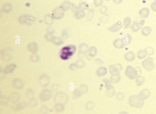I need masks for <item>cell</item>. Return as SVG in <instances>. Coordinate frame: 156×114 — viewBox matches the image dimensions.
Masks as SVG:
<instances>
[{
  "instance_id": "obj_10",
  "label": "cell",
  "mask_w": 156,
  "mask_h": 114,
  "mask_svg": "<svg viewBox=\"0 0 156 114\" xmlns=\"http://www.w3.org/2000/svg\"><path fill=\"white\" fill-rule=\"evenodd\" d=\"M52 96V92L50 90L44 89L41 92L40 98L42 101L48 100Z\"/></svg>"
},
{
  "instance_id": "obj_51",
  "label": "cell",
  "mask_w": 156,
  "mask_h": 114,
  "mask_svg": "<svg viewBox=\"0 0 156 114\" xmlns=\"http://www.w3.org/2000/svg\"><path fill=\"white\" fill-rule=\"evenodd\" d=\"M96 61L98 63H100V64H102V61L100 59H96Z\"/></svg>"
},
{
  "instance_id": "obj_17",
  "label": "cell",
  "mask_w": 156,
  "mask_h": 114,
  "mask_svg": "<svg viewBox=\"0 0 156 114\" xmlns=\"http://www.w3.org/2000/svg\"><path fill=\"white\" fill-rule=\"evenodd\" d=\"M13 84L14 87L17 89H21L24 86V82L22 79L17 78L14 80Z\"/></svg>"
},
{
  "instance_id": "obj_7",
  "label": "cell",
  "mask_w": 156,
  "mask_h": 114,
  "mask_svg": "<svg viewBox=\"0 0 156 114\" xmlns=\"http://www.w3.org/2000/svg\"><path fill=\"white\" fill-rule=\"evenodd\" d=\"M122 66L120 64H116L110 65L109 71L111 75L119 74L122 70Z\"/></svg>"
},
{
  "instance_id": "obj_45",
  "label": "cell",
  "mask_w": 156,
  "mask_h": 114,
  "mask_svg": "<svg viewBox=\"0 0 156 114\" xmlns=\"http://www.w3.org/2000/svg\"><path fill=\"white\" fill-rule=\"evenodd\" d=\"M52 18V17H51ZM50 17V16L48 15H47L45 17V18H44V21L46 24H50L52 22H53V20Z\"/></svg>"
},
{
  "instance_id": "obj_19",
  "label": "cell",
  "mask_w": 156,
  "mask_h": 114,
  "mask_svg": "<svg viewBox=\"0 0 156 114\" xmlns=\"http://www.w3.org/2000/svg\"><path fill=\"white\" fill-rule=\"evenodd\" d=\"M135 79H136V84L138 87L142 86L146 82L145 78L141 75H138Z\"/></svg>"
},
{
  "instance_id": "obj_41",
  "label": "cell",
  "mask_w": 156,
  "mask_h": 114,
  "mask_svg": "<svg viewBox=\"0 0 156 114\" xmlns=\"http://www.w3.org/2000/svg\"><path fill=\"white\" fill-rule=\"evenodd\" d=\"M84 16V13L83 11H76L75 14V17L76 18L81 19Z\"/></svg>"
},
{
  "instance_id": "obj_5",
  "label": "cell",
  "mask_w": 156,
  "mask_h": 114,
  "mask_svg": "<svg viewBox=\"0 0 156 114\" xmlns=\"http://www.w3.org/2000/svg\"><path fill=\"white\" fill-rule=\"evenodd\" d=\"M143 67L148 71H151L155 68V64L154 60L152 58H148L143 61L142 63Z\"/></svg>"
},
{
  "instance_id": "obj_33",
  "label": "cell",
  "mask_w": 156,
  "mask_h": 114,
  "mask_svg": "<svg viewBox=\"0 0 156 114\" xmlns=\"http://www.w3.org/2000/svg\"><path fill=\"white\" fill-rule=\"evenodd\" d=\"M131 22H132V20L130 18L127 17L126 18H125L123 22V24H124V28L126 29H127L129 27L130 25L131 24Z\"/></svg>"
},
{
  "instance_id": "obj_43",
  "label": "cell",
  "mask_w": 156,
  "mask_h": 114,
  "mask_svg": "<svg viewBox=\"0 0 156 114\" xmlns=\"http://www.w3.org/2000/svg\"><path fill=\"white\" fill-rule=\"evenodd\" d=\"M41 112L42 114H47L48 112V107L46 105L42 106L41 108Z\"/></svg>"
},
{
  "instance_id": "obj_14",
  "label": "cell",
  "mask_w": 156,
  "mask_h": 114,
  "mask_svg": "<svg viewBox=\"0 0 156 114\" xmlns=\"http://www.w3.org/2000/svg\"><path fill=\"white\" fill-rule=\"evenodd\" d=\"M122 27V22L121 21H118L116 24L113 25L110 27L108 28V30L112 32H116L119 31Z\"/></svg>"
},
{
  "instance_id": "obj_34",
  "label": "cell",
  "mask_w": 156,
  "mask_h": 114,
  "mask_svg": "<svg viewBox=\"0 0 156 114\" xmlns=\"http://www.w3.org/2000/svg\"><path fill=\"white\" fill-rule=\"evenodd\" d=\"M137 57L140 60H142L145 58L146 56V53L145 52L144 50H140L138 52H137Z\"/></svg>"
},
{
  "instance_id": "obj_25",
  "label": "cell",
  "mask_w": 156,
  "mask_h": 114,
  "mask_svg": "<svg viewBox=\"0 0 156 114\" xmlns=\"http://www.w3.org/2000/svg\"><path fill=\"white\" fill-rule=\"evenodd\" d=\"M152 31V29L149 26H145L142 30V33L144 36H148L150 34Z\"/></svg>"
},
{
  "instance_id": "obj_39",
  "label": "cell",
  "mask_w": 156,
  "mask_h": 114,
  "mask_svg": "<svg viewBox=\"0 0 156 114\" xmlns=\"http://www.w3.org/2000/svg\"><path fill=\"white\" fill-rule=\"evenodd\" d=\"M71 6V4H70V3L68 2H66L65 3H63L62 4V8L64 10H67L68 8H70Z\"/></svg>"
},
{
  "instance_id": "obj_23",
  "label": "cell",
  "mask_w": 156,
  "mask_h": 114,
  "mask_svg": "<svg viewBox=\"0 0 156 114\" xmlns=\"http://www.w3.org/2000/svg\"><path fill=\"white\" fill-rule=\"evenodd\" d=\"M26 94L27 96V98L30 99V100L35 99V93L32 89L31 88H28L26 92Z\"/></svg>"
},
{
  "instance_id": "obj_32",
  "label": "cell",
  "mask_w": 156,
  "mask_h": 114,
  "mask_svg": "<svg viewBox=\"0 0 156 114\" xmlns=\"http://www.w3.org/2000/svg\"><path fill=\"white\" fill-rule=\"evenodd\" d=\"M122 39H123L124 45H128L132 41V37H131V36L130 35H124V38Z\"/></svg>"
},
{
  "instance_id": "obj_36",
  "label": "cell",
  "mask_w": 156,
  "mask_h": 114,
  "mask_svg": "<svg viewBox=\"0 0 156 114\" xmlns=\"http://www.w3.org/2000/svg\"><path fill=\"white\" fill-rule=\"evenodd\" d=\"M97 49L96 47L92 46L89 50V55L92 57H94L97 54Z\"/></svg>"
},
{
  "instance_id": "obj_8",
  "label": "cell",
  "mask_w": 156,
  "mask_h": 114,
  "mask_svg": "<svg viewBox=\"0 0 156 114\" xmlns=\"http://www.w3.org/2000/svg\"><path fill=\"white\" fill-rule=\"evenodd\" d=\"M88 88L86 85H82L78 89H76L74 92V95L77 97H80L82 95L88 92Z\"/></svg>"
},
{
  "instance_id": "obj_6",
  "label": "cell",
  "mask_w": 156,
  "mask_h": 114,
  "mask_svg": "<svg viewBox=\"0 0 156 114\" xmlns=\"http://www.w3.org/2000/svg\"><path fill=\"white\" fill-rule=\"evenodd\" d=\"M104 82L105 83L106 87L107 88L106 91V94L108 97H113L114 95L116 94V90L114 87L111 84L110 81H108L107 79H105Z\"/></svg>"
},
{
  "instance_id": "obj_11",
  "label": "cell",
  "mask_w": 156,
  "mask_h": 114,
  "mask_svg": "<svg viewBox=\"0 0 156 114\" xmlns=\"http://www.w3.org/2000/svg\"><path fill=\"white\" fill-rule=\"evenodd\" d=\"M64 10L62 8V7L56 9L52 14V17L53 18L56 19L62 18L63 16V15L64 14Z\"/></svg>"
},
{
  "instance_id": "obj_27",
  "label": "cell",
  "mask_w": 156,
  "mask_h": 114,
  "mask_svg": "<svg viewBox=\"0 0 156 114\" xmlns=\"http://www.w3.org/2000/svg\"><path fill=\"white\" fill-rule=\"evenodd\" d=\"M16 68V65L12 64L6 66L4 70V72L5 73H12V71H14V70Z\"/></svg>"
},
{
  "instance_id": "obj_49",
  "label": "cell",
  "mask_w": 156,
  "mask_h": 114,
  "mask_svg": "<svg viewBox=\"0 0 156 114\" xmlns=\"http://www.w3.org/2000/svg\"><path fill=\"white\" fill-rule=\"evenodd\" d=\"M101 11V13L102 14H105L107 13V8L105 6H104V7H103L102 8H101V11Z\"/></svg>"
},
{
  "instance_id": "obj_48",
  "label": "cell",
  "mask_w": 156,
  "mask_h": 114,
  "mask_svg": "<svg viewBox=\"0 0 156 114\" xmlns=\"http://www.w3.org/2000/svg\"><path fill=\"white\" fill-rule=\"evenodd\" d=\"M8 99L7 97H6L5 96H4L2 98H1V101L2 103H8Z\"/></svg>"
},
{
  "instance_id": "obj_24",
  "label": "cell",
  "mask_w": 156,
  "mask_h": 114,
  "mask_svg": "<svg viewBox=\"0 0 156 114\" xmlns=\"http://www.w3.org/2000/svg\"><path fill=\"white\" fill-rule=\"evenodd\" d=\"M21 96L20 95L18 92H12V93L11 95V99L12 101L14 102H16L20 100V97Z\"/></svg>"
},
{
  "instance_id": "obj_20",
  "label": "cell",
  "mask_w": 156,
  "mask_h": 114,
  "mask_svg": "<svg viewBox=\"0 0 156 114\" xmlns=\"http://www.w3.org/2000/svg\"><path fill=\"white\" fill-rule=\"evenodd\" d=\"M150 13V10L148 8H143L140 9L139 12V14L140 16L143 18H147Z\"/></svg>"
},
{
  "instance_id": "obj_31",
  "label": "cell",
  "mask_w": 156,
  "mask_h": 114,
  "mask_svg": "<svg viewBox=\"0 0 156 114\" xmlns=\"http://www.w3.org/2000/svg\"><path fill=\"white\" fill-rule=\"evenodd\" d=\"M85 107L86 109L88 110H92L95 107V103L92 101H88L86 103Z\"/></svg>"
},
{
  "instance_id": "obj_29",
  "label": "cell",
  "mask_w": 156,
  "mask_h": 114,
  "mask_svg": "<svg viewBox=\"0 0 156 114\" xmlns=\"http://www.w3.org/2000/svg\"><path fill=\"white\" fill-rule=\"evenodd\" d=\"M144 51L145 52L146 54L148 55V56H151L154 54V49L153 47L151 46H147L146 47Z\"/></svg>"
},
{
  "instance_id": "obj_26",
  "label": "cell",
  "mask_w": 156,
  "mask_h": 114,
  "mask_svg": "<svg viewBox=\"0 0 156 114\" xmlns=\"http://www.w3.org/2000/svg\"><path fill=\"white\" fill-rule=\"evenodd\" d=\"M38 49L37 44L35 43L32 42L28 45V49L30 52L35 53L38 51Z\"/></svg>"
},
{
  "instance_id": "obj_15",
  "label": "cell",
  "mask_w": 156,
  "mask_h": 114,
  "mask_svg": "<svg viewBox=\"0 0 156 114\" xmlns=\"http://www.w3.org/2000/svg\"><path fill=\"white\" fill-rule=\"evenodd\" d=\"M144 23H145L144 20H142L139 22L134 21L132 25V31L133 32H137L140 30V28L142 27Z\"/></svg>"
},
{
  "instance_id": "obj_53",
  "label": "cell",
  "mask_w": 156,
  "mask_h": 114,
  "mask_svg": "<svg viewBox=\"0 0 156 114\" xmlns=\"http://www.w3.org/2000/svg\"><path fill=\"white\" fill-rule=\"evenodd\" d=\"M105 1H110V0H105Z\"/></svg>"
},
{
  "instance_id": "obj_44",
  "label": "cell",
  "mask_w": 156,
  "mask_h": 114,
  "mask_svg": "<svg viewBox=\"0 0 156 114\" xmlns=\"http://www.w3.org/2000/svg\"><path fill=\"white\" fill-rule=\"evenodd\" d=\"M12 5L10 4H6L5 5H4L3 7V9L6 12H8L9 11H11L12 10Z\"/></svg>"
},
{
  "instance_id": "obj_52",
  "label": "cell",
  "mask_w": 156,
  "mask_h": 114,
  "mask_svg": "<svg viewBox=\"0 0 156 114\" xmlns=\"http://www.w3.org/2000/svg\"><path fill=\"white\" fill-rule=\"evenodd\" d=\"M118 114H128V113L126 111H121V112H120Z\"/></svg>"
},
{
  "instance_id": "obj_22",
  "label": "cell",
  "mask_w": 156,
  "mask_h": 114,
  "mask_svg": "<svg viewBox=\"0 0 156 114\" xmlns=\"http://www.w3.org/2000/svg\"><path fill=\"white\" fill-rule=\"evenodd\" d=\"M120 79H121V77L120 76V74L114 75H111L110 81L111 83L116 84L120 81Z\"/></svg>"
},
{
  "instance_id": "obj_42",
  "label": "cell",
  "mask_w": 156,
  "mask_h": 114,
  "mask_svg": "<svg viewBox=\"0 0 156 114\" xmlns=\"http://www.w3.org/2000/svg\"><path fill=\"white\" fill-rule=\"evenodd\" d=\"M27 103H22L19 104L17 106V110H22V109L26 108Z\"/></svg>"
},
{
  "instance_id": "obj_3",
  "label": "cell",
  "mask_w": 156,
  "mask_h": 114,
  "mask_svg": "<svg viewBox=\"0 0 156 114\" xmlns=\"http://www.w3.org/2000/svg\"><path fill=\"white\" fill-rule=\"evenodd\" d=\"M68 99V95L64 92H58L54 97V101L56 103H62L64 105L67 103Z\"/></svg>"
},
{
  "instance_id": "obj_13",
  "label": "cell",
  "mask_w": 156,
  "mask_h": 114,
  "mask_svg": "<svg viewBox=\"0 0 156 114\" xmlns=\"http://www.w3.org/2000/svg\"><path fill=\"white\" fill-rule=\"evenodd\" d=\"M19 20L20 22H21L22 24H29L34 21V19L32 17L29 16L27 15H23L20 17Z\"/></svg>"
},
{
  "instance_id": "obj_50",
  "label": "cell",
  "mask_w": 156,
  "mask_h": 114,
  "mask_svg": "<svg viewBox=\"0 0 156 114\" xmlns=\"http://www.w3.org/2000/svg\"><path fill=\"white\" fill-rule=\"evenodd\" d=\"M123 0H113V2L115 4H120L123 2Z\"/></svg>"
},
{
  "instance_id": "obj_30",
  "label": "cell",
  "mask_w": 156,
  "mask_h": 114,
  "mask_svg": "<svg viewBox=\"0 0 156 114\" xmlns=\"http://www.w3.org/2000/svg\"><path fill=\"white\" fill-rule=\"evenodd\" d=\"M54 108L57 111L59 112L63 111L65 109L64 105L62 104V103H56Z\"/></svg>"
},
{
  "instance_id": "obj_46",
  "label": "cell",
  "mask_w": 156,
  "mask_h": 114,
  "mask_svg": "<svg viewBox=\"0 0 156 114\" xmlns=\"http://www.w3.org/2000/svg\"><path fill=\"white\" fill-rule=\"evenodd\" d=\"M151 9L154 12H156V0H155L152 3L151 5Z\"/></svg>"
},
{
  "instance_id": "obj_21",
  "label": "cell",
  "mask_w": 156,
  "mask_h": 114,
  "mask_svg": "<svg viewBox=\"0 0 156 114\" xmlns=\"http://www.w3.org/2000/svg\"><path fill=\"white\" fill-rule=\"evenodd\" d=\"M96 73L98 76H104L107 73V69L105 67H101L97 70Z\"/></svg>"
},
{
  "instance_id": "obj_37",
  "label": "cell",
  "mask_w": 156,
  "mask_h": 114,
  "mask_svg": "<svg viewBox=\"0 0 156 114\" xmlns=\"http://www.w3.org/2000/svg\"><path fill=\"white\" fill-rule=\"evenodd\" d=\"M52 41L54 44L57 45H60L63 44V41L61 39L58 37H54Z\"/></svg>"
},
{
  "instance_id": "obj_47",
  "label": "cell",
  "mask_w": 156,
  "mask_h": 114,
  "mask_svg": "<svg viewBox=\"0 0 156 114\" xmlns=\"http://www.w3.org/2000/svg\"><path fill=\"white\" fill-rule=\"evenodd\" d=\"M103 3L102 0H94V4L97 7L101 5Z\"/></svg>"
},
{
  "instance_id": "obj_1",
  "label": "cell",
  "mask_w": 156,
  "mask_h": 114,
  "mask_svg": "<svg viewBox=\"0 0 156 114\" xmlns=\"http://www.w3.org/2000/svg\"><path fill=\"white\" fill-rule=\"evenodd\" d=\"M76 50L75 46L69 45L63 47L60 52V57L63 60H67L72 56Z\"/></svg>"
},
{
  "instance_id": "obj_12",
  "label": "cell",
  "mask_w": 156,
  "mask_h": 114,
  "mask_svg": "<svg viewBox=\"0 0 156 114\" xmlns=\"http://www.w3.org/2000/svg\"><path fill=\"white\" fill-rule=\"evenodd\" d=\"M151 95V92L150 90L148 88H145L141 91L138 96L141 99L144 101L148 99L150 97Z\"/></svg>"
},
{
  "instance_id": "obj_18",
  "label": "cell",
  "mask_w": 156,
  "mask_h": 114,
  "mask_svg": "<svg viewBox=\"0 0 156 114\" xmlns=\"http://www.w3.org/2000/svg\"><path fill=\"white\" fill-rule=\"evenodd\" d=\"M113 44L114 46L117 49H121L123 48L124 46H125L123 41V39H116V40H114V41Z\"/></svg>"
},
{
  "instance_id": "obj_9",
  "label": "cell",
  "mask_w": 156,
  "mask_h": 114,
  "mask_svg": "<svg viewBox=\"0 0 156 114\" xmlns=\"http://www.w3.org/2000/svg\"><path fill=\"white\" fill-rule=\"evenodd\" d=\"M50 82V77L46 74H43L40 77L38 82L40 85L42 87L47 86Z\"/></svg>"
},
{
  "instance_id": "obj_28",
  "label": "cell",
  "mask_w": 156,
  "mask_h": 114,
  "mask_svg": "<svg viewBox=\"0 0 156 114\" xmlns=\"http://www.w3.org/2000/svg\"><path fill=\"white\" fill-rule=\"evenodd\" d=\"M88 51V47L85 44H82L79 47L80 52L82 54L86 53Z\"/></svg>"
},
{
  "instance_id": "obj_2",
  "label": "cell",
  "mask_w": 156,
  "mask_h": 114,
  "mask_svg": "<svg viewBox=\"0 0 156 114\" xmlns=\"http://www.w3.org/2000/svg\"><path fill=\"white\" fill-rule=\"evenodd\" d=\"M128 103L132 107L142 108L144 106V101L141 99L138 95H133L130 96L129 98Z\"/></svg>"
},
{
  "instance_id": "obj_4",
  "label": "cell",
  "mask_w": 156,
  "mask_h": 114,
  "mask_svg": "<svg viewBox=\"0 0 156 114\" xmlns=\"http://www.w3.org/2000/svg\"><path fill=\"white\" fill-rule=\"evenodd\" d=\"M125 74L128 78L133 80L136 79L138 76V72L135 68L132 66L128 65L126 68Z\"/></svg>"
},
{
  "instance_id": "obj_40",
  "label": "cell",
  "mask_w": 156,
  "mask_h": 114,
  "mask_svg": "<svg viewBox=\"0 0 156 114\" xmlns=\"http://www.w3.org/2000/svg\"><path fill=\"white\" fill-rule=\"evenodd\" d=\"M39 60V57L38 55L36 54H34L32 55L30 57V60L32 62H36Z\"/></svg>"
},
{
  "instance_id": "obj_35",
  "label": "cell",
  "mask_w": 156,
  "mask_h": 114,
  "mask_svg": "<svg viewBox=\"0 0 156 114\" xmlns=\"http://www.w3.org/2000/svg\"><path fill=\"white\" fill-rule=\"evenodd\" d=\"M124 94L121 92H118L116 95V99L118 101L123 100L124 98Z\"/></svg>"
},
{
  "instance_id": "obj_16",
  "label": "cell",
  "mask_w": 156,
  "mask_h": 114,
  "mask_svg": "<svg viewBox=\"0 0 156 114\" xmlns=\"http://www.w3.org/2000/svg\"><path fill=\"white\" fill-rule=\"evenodd\" d=\"M124 58L127 61L132 62L136 58V55L132 51H129L127 52L124 54Z\"/></svg>"
},
{
  "instance_id": "obj_38",
  "label": "cell",
  "mask_w": 156,
  "mask_h": 114,
  "mask_svg": "<svg viewBox=\"0 0 156 114\" xmlns=\"http://www.w3.org/2000/svg\"><path fill=\"white\" fill-rule=\"evenodd\" d=\"M2 56L3 57L4 60H8L11 58V54L9 52H3V53L2 55Z\"/></svg>"
}]
</instances>
